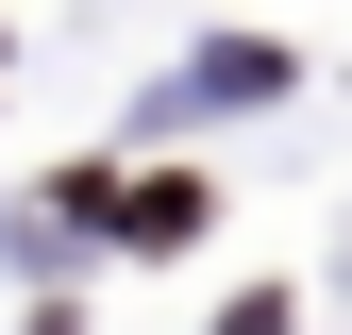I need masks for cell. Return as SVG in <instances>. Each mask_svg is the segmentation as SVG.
Masks as SVG:
<instances>
[{"instance_id": "cell-1", "label": "cell", "mask_w": 352, "mask_h": 335, "mask_svg": "<svg viewBox=\"0 0 352 335\" xmlns=\"http://www.w3.org/2000/svg\"><path fill=\"white\" fill-rule=\"evenodd\" d=\"M67 201H84V218H118L135 251H185V235L218 218V185H185V168H118V185H67Z\"/></svg>"}]
</instances>
